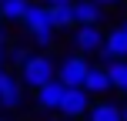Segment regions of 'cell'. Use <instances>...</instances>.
<instances>
[{
  "instance_id": "6da1fadb",
  "label": "cell",
  "mask_w": 127,
  "mask_h": 121,
  "mask_svg": "<svg viewBox=\"0 0 127 121\" xmlns=\"http://www.w3.org/2000/svg\"><path fill=\"white\" fill-rule=\"evenodd\" d=\"M54 77H57V64H54V57L47 51L30 54V57L20 64V81H24V88H30V91H37L40 84L54 81Z\"/></svg>"
},
{
  "instance_id": "7a4b0ae2",
  "label": "cell",
  "mask_w": 127,
  "mask_h": 121,
  "mask_svg": "<svg viewBox=\"0 0 127 121\" xmlns=\"http://www.w3.org/2000/svg\"><path fill=\"white\" fill-rule=\"evenodd\" d=\"M87 111H90V91L87 88H70L67 84V91H64V98L57 104V115L64 121H74V118H84Z\"/></svg>"
},
{
  "instance_id": "3957f363",
  "label": "cell",
  "mask_w": 127,
  "mask_h": 121,
  "mask_svg": "<svg viewBox=\"0 0 127 121\" xmlns=\"http://www.w3.org/2000/svg\"><path fill=\"white\" fill-rule=\"evenodd\" d=\"M87 67H90V61H87V54H84V51L67 54V57H64V61L57 64V77H60L64 84H70V88H84Z\"/></svg>"
},
{
  "instance_id": "277c9868",
  "label": "cell",
  "mask_w": 127,
  "mask_h": 121,
  "mask_svg": "<svg viewBox=\"0 0 127 121\" xmlns=\"http://www.w3.org/2000/svg\"><path fill=\"white\" fill-rule=\"evenodd\" d=\"M20 101H24V81H20V74H13V71L0 67V108H20Z\"/></svg>"
},
{
  "instance_id": "5b68a950",
  "label": "cell",
  "mask_w": 127,
  "mask_h": 121,
  "mask_svg": "<svg viewBox=\"0 0 127 121\" xmlns=\"http://www.w3.org/2000/svg\"><path fill=\"white\" fill-rule=\"evenodd\" d=\"M20 24H24L27 37L30 34H40V30H57L54 27V17H50V3H30Z\"/></svg>"
},
{
  "instance_id": "8992f818",
  "label": "cell",
  "mask_w": 127,
  "mask_h": 121,
  "mask_svg": "<svg viewBox=\"0 0 127 121\" xmlns=\"http://www.w3.org/2000/svg\"><path fill=\"white\" fill-rule=\"evenodd\" d=\"M74 47L84 51V54H100V47H104V30H100V24H77V30H74Z\"/></svg>"
},
{
  "instance_id": "52a82bcc",
  "label": "cell",
  "mask_w": 127,
  "mask_h": 121,
  "mask_svg": "<svg viewBox=\"0 0 127 121\" xmlns=\"http://www.w3.org/2000/svg\"><path fill=\"white\" fill-rule=\"evenodd\" d=\"M64 91H67V84H64L60 77H54V81L40 84V88L33 91V101H37V108H44V111H54V115H57V104H60Z\"/></svg>"
},
{
  "instance_id": "ba28073f",
  "label": "cell",
  "mask_w": 127,
  "mask_h": 121,
  "mask_svg": "<svg viewBox=\"0 0 127 121\" xmlns=\"http://www.w3.org/2000/svg\"><path fill=\"white\" fill-rule=\"evenodd\" d=\"M104 61H114V57H127V30L124 27H114L110 34H104V47H100Z\"/></svg>"
},
{
  "instance_id": "9c48e42d",
  "label": "cell",
  "mask_w": 127,
  "mask_h": 121,
  "mask_svg": "<svg viewBox=\"0 0 127 121\" xmlns=\"http://www.w3.org/2000/svg\"><path fill=\"white\" fill-rule=\"evenodd\" d=\"M104 7L97 0H74V20L77 24H100Z\"/></svg>"
},
{
  "instance_id": "30bf717a",
  "label": "cell",
  "mask_w": 127,
  "mask_h": 121,
  "mask_svg": "<svg viewBox=\"0 0 127 121\" xmlns=\"http://www.w3.org/2000/svg\"><path fill=\"white\" fill-rule=\"evenodd\" d=\"M84 88H87L90 94H107V91H110L107 64H104V67H94V64H90V67H87V77H84Z\"/></svg>"
},
{
  "instance_id": "8fae6325",
  "label": "cell",
  "mask_w": 127,
  "mask_h": 121,
  "mask_svg": "<svg viewBox=\"0 0 127 121\" xmlns=\"http://www.w3.org/2000/svg\"><path fill=\"white\" fill-rule=\"evenodd\" d=\"M87 121H124L121 104H114V101H97V104H90Z\"/></svg>"
},
{
  "instance_id": "7c38bea8",
  "label": "cell",
  "mask_w": 127,
  "mask_h": 121,
  "mask_svg": "<svg viewBox=\"0 0 127 121\" xmlns=\"http://www.w3.org/2000/svg\"><path fill=\"white\" fill-rule=\"evenodd\" d=\"M107 74H110V88L127 94V57H114L107 61Z\"/></svg>"
},
{
  "instance_id": "4fadbf2b",
  "label": "cell",
  "mask_w": 127,
  "mask_h": 121,
  "mask_svg": "<svg viewBox=\"0 0 127 121\" xmlns=\"http://www.w3.org/2000/svg\"><path fill=\"white\" fill-rule=\"evenodd\" d=\"M50 17H54V27H77L74 0H67V3H50Z\"/></svg>"
},
{
  "instance_id": "5bb4252c",
  "label": "cell",
  "mask_w": 127,
  "mask_h": 121,
  "mask_svg": "<svg viewBox=\"0 0 127 121\" xmlns=\"http://www.w3.org/2000/svg\"><path fill=\"white\" fill-rule=\"evenodd\" d=\"M27 7H30V0H0V10H3V20H13V24H20V20H24Z\"/></svg>"
},
{
  "instance_id": "9a60e30c",
  "label": "cell",
  "mask_w": 127,
  "mask_h": 121,
  "mask_svg": "<svg viewBox=\"0 0 127 121\" xmlns=\"http://www.w3.org/2000/svg\"><path fill=\"white\" fill-rule=\"evenodd\" d=\"M27 57H30V51H27L24 44H17V47H10V51H7V61H10V64H17V67H20Z\"/></svg>"
},
{
  "instance_id": "2e32d148",
  "label": "cell",
  "mask_w": 127,
  "mask_h": 121,
  "mask_svg": "<svg viewBox=\"0 0 127 121\" xmlns=\"http://www.w3.org/2000/svg\"><path fill=\"white\" fill-rule=\"evenodd\" d=\"M30 40L37 47H50L54 44V30H40V34H30Z\"/></svg>"
},
{
  "instance_id": "e0dca14e",
  "label": "cell",
  "mask_w": 127,
  "mask_h": 121,
  "mask_svg": "<svg viewBox=\"0 0 127 121\" xmlns=\"http://www.w3.org/2000/svg\"><path fill=\"white\" fill-rule=\"evenodd\" d=\"M7 64V34H0V67Z\"/></svg>"
},
{
  "instance_id": "ac0fdd59",
  "label": "cell",
  "mask_w": 127,
  "mask_h": 121,
  "mask_svg": "<svg viewBox=\"0 0 127 121\" xmlns=\"http://www.w3.org/2000/svg\"><path fill=\"white\" fill-rule=\"evenodd\" d=\"M97 3H100V7H104V10H107V7H110V10H114V7H117V3H121V0H97Z\"/></svg>"
},
{
  "instance_id": "d6986e66",
  "label": "cell",
  "mask_w": 127,
  "mask_h": 121,
  "mask_svg": "<svg viewBox=\"0 0 127 121\" xmlns=\"http://www.w3.org/2000/svg\"><path fill=\"white\" fill-rule=\"evenodd\" d=\"M44 3H67V0H44Z\"/></svg>"
},
{
  "instance_id": "ffe728a7",
  "label": "cell",
  "mask_w": 127,
  "mask_h": 121,
  "mask_svg": "<svg viewBox=\"0 0 127 121\" xmlns=\"http://www.w3.org/2000/svg\"><path fill=\"white\" fill-rule=\"evenodd\" d=\"M121 115H124V121H127V104H124V108H121Z\"/></svg>"
},
{
  "instance_id": "44dd1931",
  "label": "cell",
  "mask_w": 127,
  "mask_h": 121,
  "mask_svg": "<svg viewBox=\"0 0 127 121\" xmlns=\"http://www.w3.org/2000/svg\"><path fill=\"white\" fill-rule=\"evenodd\" d=\"M0 24H3V10H0Z\"/></svg>"
},
{
  "instance_id": "7402d4cb",
  "label": "cell",
  "mask_w": 127,
  "mask_h": 121,
  "mask_svg": "<svg viewBox=\"0 0 127 121\" xmlns=\"http://www.w3.org/2000/svg\"><path fill=\"white\" fill-rule=\"evenodd\" d=\"M121 27H124V30H127V20H124V24H121Z\"/></svg>"
},
{
  "instance_id": "603a6c76",
  "label": "cell",
  "mask_w": 127,
  "mask_h": 121,
  "mask_svg": "<svg viewBox=\"0 0 127 121\" xmlns=\"http://www.w3.org/2000/svg\"><path fill=\"white\" fill-rule=\"evenodd\" d=\"M0 121H7V118H0Z\"/></svg>"
}]
</instances>
